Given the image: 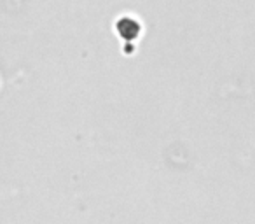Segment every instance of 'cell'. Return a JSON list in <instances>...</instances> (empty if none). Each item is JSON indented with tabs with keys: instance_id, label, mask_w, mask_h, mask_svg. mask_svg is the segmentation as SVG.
<instances>
[{
	"instance_id": "obj_1",
	"label": "cell",
	"mask_w": 255,
	"mask_h": 224,
	"mask_svg": "<svg viewBox=\"0 0 255 224\" xmlns=\"http://www.w3.org/2000/svg\"><path fill=\"white\" fill-rule=\"evenodd\" d=\"M116 28L124 39H133V37L138 35L140 32V21L136 18H131V16H121L119 21L116 23Z\"/></svg>"
}]
</instances>
